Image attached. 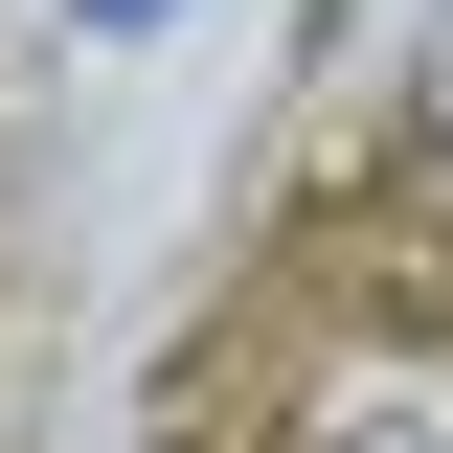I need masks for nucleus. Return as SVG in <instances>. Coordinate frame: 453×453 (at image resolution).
<instances>
[{
    "instance_id": "1",
    "label": "nucleus",
    "mask_w": 453,
    "mask_h": 453,
    "mask_svg": "<svg viewBox=\"0 0 453 453\" xmlns=\"http://www.w3.org/2000/svg\"><path fill=\"white\" fill-rule=\"evenodd\" d=\"M204 453H453V318H318L204 408Z\"/></svg>"
},
{
    "instance_id": "2",
    "label": "nucleus",
    "mask_w": 453,
    "mask_h": 453,
    "mask_svg": "<svg viewBox=\"0 0 453 453\" xmlns=\"http://www.w3.org/2000/svg\"><path fill=\"white\" fill-rule=\"evenodd\" d=\"M113 23H136V0H113Z\"/></svg>"
}]
</instances>
